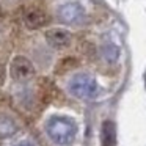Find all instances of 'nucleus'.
<instances>
[{"mask_svg": "<svg viewBox=\"0 0 146 146\" xmlns=\"http://www.w3.org/2000/svg\"><path fill=\"white\" fill-rule=\"evenodd\" d=\"M96 82L88 74H77L69 82V91L77 98H93L96 94Z\"/></svg>", "mask_w": 146, "mask_h": 146, "instance_id": "nucleus-1", "label": "nucleus"}, {"mask_svg": "<svg viewBox=\"0 0 146 146\" xmlns=\"http://www.w3.org/2000/svg\"><path fill=\"white\" fill-rule=\"evenodd\" d=\"M49 133L54 138V141L64 145V143H69L74 138L76 126L68 119H54L49 126Z\"/></svg>", "mask_w": 146, "mask_h": 146, "instance_id": "nucleus-2", "label": "nucleus"}, {"mask_svg": "<svg viewBox=\"0 0 146 146\" xmlns=\"http://www.w3.org/2000/svg\"><path fill=\"white\" fill-rule=\"evenodd\" d=\"M35 76V66L29 58L22 57V55H17L13 58L11 61V77L17 82H24V80H29Z\"/></svg>", "mask_w": 146, "mask_h": 146, "instance_id": "nucleus-3", "label": "nucleus"}, {"mask_svg": "<svg viewBox=\"0 0 146 146\" xmlns=\"http://www.w3.org/2000/svg\"><path fill=\"white\" fill-rule=\"evenodd\" d=\"M71 39H72V35L68 30H63V29H50L46 32V41L54 49L68 47L71 44Z\"/></svg>", "mask_w": 146, "mask_h": 146, "instance_id": "nucleus-4", "label": "nucleus"}, {"mask_svg": "<svg viewBox=\"0 0 146 146\" xmlns=\"http://www.w3.org/2000/svg\"><path fill=\"white\" fill-rule=\"evenodd\" d=\"M58 16L64 24H74L83 17V10L79 3H66L58 10Z\"/></svg>", "mask_w": 146, "mask_h": 146, "instance_id": "nucleus-5", "label": "nucleus"}, {"mask_svg": "<svg viewBox=\"0 0 146 146\" xmlns=\"http://www.w3.org/2000/svg\"><path fill=\"white\" fill-rule=\"evenodd\" d=\"M47 22H49V16L42 10H38V8L29 10L25 13V16H24V24H25V27L30 30L41 29V27H44Z\"/></svg>", "mask_w": 146, "mask_h": 146, "instance_id": "nucleus-6", "label": "nucleus"}, {"mask_svg": "<svg viewBox=\"0 0 146 146\" xmlns=\"http://www.w3.org/2000/svg\"><path fill=\"white\" fill-rule=\"evenodd\" d=\"M102 146H116V129L113 121H104L102 123Z\"/></svg>", "mask_w": 146, "mask_h": 146, "instance_id": "nucleus-7", "label": "nucleus"}, {"mask_svg": "<svg viewBox=\"0 0 146 146\" xmlns=\"http://www.w3.org/2000/svg\"><path fill=\"white\" fill-rule=\"evenodd\" d=\"M102 55H104V58L108 63H115L118 60V57H119V49L115 44H105L102 47Z\"/></svg>", "mask_w": 146, "mask_h": 146, "instance_id": "nucleus-8", "label": "nucleus"}, {"mask_svg": "<svg viewBox=\"0 0 146 146\" xmlns=\"http://www.w3.org/2000/svg\"><path fill=\"white\" fill-rule=\"evenodd\" d=\"M3 80H5V66L0 64V85L3 83Z\"/></svg>", "mask_w": 146, "mask_h": 146, "instance_id": "nucleus-9", "label": "nucleus"}]
</instances>
